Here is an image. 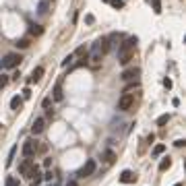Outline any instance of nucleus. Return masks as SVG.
Segmentation results:
<instances>
[{
  "instance_id": "1",
  "label": "nucleus",
  "mask_w": 186,
  "mask_h": 186,
  "mask_svg": "<svg viewBox=\"0 0 186 186\" xmlns=\"http://www.w3.org/2000/svg\"><path fill=\"white\" fill-rule=\"evenodd\" d=\"M134 46H137V37H128V39H124L120 43V48H118V62L126 66L128 62L132 60V56H134Z\"/></svg>"
},
{
  "instance_id": "2",
  "label": "nucleus",
  "mask_w": 186,
  "mask_h": 186,
  "mask_svg": "<svg viewBox=\"0 0 186 186\" xmlns=\"http://www.w3.org/2000/svg\"><path fill=\"white\" fill-rule=\"evenodd\" d=\"M108 50H110V43H108V37H99V39L93 43V48H91V54H89V60L91 64H99L103 56L108 54Z\"/></svg>"
},
{
  "instance_id": "3",
  "label": "nucleus",
  "mask_w": 186,
  "mask_h": 186,
  "mask_svg": "<svg viewBox=\"0 0 186 186\" xmlns=\"http://www.w3.org/2000/svg\"><path fill=\"white\" fill-rule=\"evenodd\" d=\"M21 54H17V52H8L6 56H4V60H2V68H17L21 64Z\"/></svg>"
},
{
  "instance_id": "4",
  "label": "nucleus",
  "mask_w": 186,
  "mask_h": 186,
  "mask_svg": "<svg viewBox=\"0 0 186 186\" xmlns=\"http://www.w3.org/2000/svg\"><path fill=\"white\" fill-rule=\"evenodd\" d=\"M132 105H134V95H132V93H122V97L118 99V110L128 112Z\"/></svg>"
},
{
  "instance_id": "5",
  "label": "nucleus",
  "mask_w": 186,
  "mask_h": 186,
  "mask_svg": "<svg viewBox=\"0 0 186 186\" xmlns=\"http://www.w3.org/2000/svg\"><path fill=\"white\" fill-rule=\"evenodd\" d=\"M95 161H93V159H87V161H85V165H83L81 170H79V172H76V178H87V176H91V174L95 172Z\"/></svg>"
},
{
  "instance_id": "6",
  "label": "nucleus",
  "mask_w": 186,
  "mask_h": 186,
  "mask_svg": "<svg viewBox=\"0 0 186 186\" xmlns=\"http://www.w3.org/2000/svg\"><path fill=\"white\" fill-rule=\"evenodd\" d=\"M35 151H37V141H35V138H27V141L23 143V155H25V157H33Z\"/></svg>"
},
{
  "instance_id": "7",
  "label": "nucleus",
  "mask_w": 186,
  "mask_h": 186,
  "mask_svg": "<svg viewBox=\"0 0 186 186\" xmlns=\"http://www.w3.org/2000/svg\"><path fill=\"white\" fill-rule=\"evenodd\" d=\"M33 167H35V163L31 161V159H25V161H21V165H19V172H21V176H25V178H31V172H33Z\"/></svg>"
},
{
  "instance_id": "8",
  "label": "nucleus",
  "mask_w": 186,
  "mask_h": 186,
  "mask_svg": "<svg viewBox=\"0 0 186 186\" xmlns=\"http://www.w3.org/2000/svg\"><path fill=\"white\" fill-rule=\"evenodd\" d=\"M138 75H141V70L138 68H126V70H122L120 79H122V81H134Z\"/></svg>"
},
{
  "instance_id": "9",
  "label": "nucleus",
  "mask_w": 186,
  "mask_h": 186,
  "mask_svg": "<svg viewBox=\"0 0 186 186\" xmlns=\"http://www.w3.org/2000/svg\"><path fill=\"white\" fill-rule=\"evenodd\" d=\"M120 182H122V184H132V182H137V174L130 172V170H124V172L120 174Z\"/></svg>"
},
{
  "instance_id": "10",
  "label": "nucleus",
  "mask_w": 186,
  "mask_h": 186,
  "mask_svg": "<svg viewBox=\"0 0 186 186\" xmlns=\"http://www.w3.org/2000/svg\"><path fill=\"white\" fill-rule=\"evenodd\" d=\"M43 128H46V120H43V118H35L33 126H31V132H33V134H41Z\"/></svg>"
},
{
  "instance_id": "11",
  "label": "nucleus",
  "mask_w": 186,
  "mask_h": 186,
  "mask_svg": "<svg viewBox=\"0 0 186 186\" xmlns=\"http://www.w3.org/2000/svg\"><path fill=\"white\" fill-rule=\"evenodd\" d=\"M50 8H52V0H39L37 2V13L39 14H48Z\"/></svg>"
},
{
  "instance_id": "12",
  "label": "nucleus",
  "mask_w": 186,
  "mask_h": 186,
  "mask_svg": "<svg viewBox=\"0 0 186 186\" xmlns=\"http://www.w3.org/2000/svg\"><path fill=\"white\" fill-rule=\"evenodd\" d=\"M41 76H43V66H35L33 68V72H31V79H29V81L31 83H37V81H41Z\"/></svg>"
},
{
  "instance_id": "13",
  "label": "nucleus",
  "mask_w": 186,
  "mask_h": 186,
  "mask_svg": "<svg viewBox=\"0 0 186 186\" xmlns=\"http://www.w3.org/2000/svg\"><path fill=\"white\" fill-rule=\"evenodd\" d=\"M21 108H23V97H19V95H14L13 99H10V110H14V112H19Z\"/></svg>"
},
{
  "instance_id": "14",
  "label": "nucleus",
  "mask_w": 186,
  "mask_h": 186,
  "mask_svg": "<svg viewBox=\"0 0 186 186\" xmlns=\"http://www.w3.org/2000/svg\"><path fill=\"white\" fill-rule=\"evenodd\" d=\"M54 99H56V101H62V99H64V93H62V83H56V85H54Z\"/></svg>"
},
{
  "instance_id": "15",
  "label": "nucleus",
  "mask_w": 186,
  "mask_h": 186,
  "mask_svg": "<svg viewBox=\"0 0 186 186\" xmlns=\"http://www.w3.org/2000/svg\"><path fill=\"white\" fill-rule=\"evenodd\" d=\"M103 159H105V163H114V159H116V153L114 151H103Z\"/></svg>"
},
{
  "instance_id": "16",
  "label": "nucleus",
  "mask_w": 186,
  "mask_h": 186,
  "mask_svg": "<svg viewBox=\"0 0 186 186\" xmlns=\"http://www.w3.org/2000/svg\"><path fill=\"white\" fill-rule=\"evenodd\" d=\"M17 48H21V50H25V48H29L31 46V41L27 39V37H23V39H17V43H14Z\"/></svg>"
},
{
  "instance_id": "17",
  "label": "nucleus",
  "mask_w": 186,
  "mask_h": 186,
  "mask_svg": "<svg viewBox=\"0 0 186 186\" xmlns=\"http://www.w3.org/2000/svg\"><path fill=\"white\" fill-rule=\"evenodd\" d=\"M170 165H172V159H167V157H165L163 161L159 163V170H161V172H165V170H170Z\"/></svg>"
},
{
  "instance_id": "18",
  "label": "nucleus",
  "mask_w": 186,
  "mask_h": 186,
  "mask_svg": "<svg viewBox=\"0 0 186 186\" xmlns=\"http://www.w3.org/2000/svg\"><path fill=\"white\" fill-rule=\"evenodd\" d=\"M29 33H31V35H39V33H41V27L31 23V25H29Z\"/></svg>"
},
{
  "instance_id": "19",
  "label": "nucleus",
  "mask_w": 186,
  "mask_h": 186,
  "mask_svg": "<svg viewBox=\"0 0 186 186\" xmlns=\"http://www.w3.org/2000/svg\"><path fill=\"white\" fill-rule=\"evenodd\" d=\"M165 151V145H155V149H153V157H157L161 153Z\"/></svg>"
},
{
  "instance_id": "20",
  "label": "nucleus",
  "mask_w": 186,
  "mask_h": 186,
  "mask_svg": "<svg viewBox=\"0 0 186 186\" xmlns=\"http://www.w3.org/2000/svg\"><path fill=\"white\" fill-rule=\"evenodd\" d=\"M4 186H19V180L14 178V176H8L6 182H4Z\"/></svg>"
},
{
  "instance_id": "21",
  "label": "nucleus",
  "mask_w": 186,
  "mask_h": 186,
  "mask_svg": "<svg viewBox=\"0 0 186 186\" xmlns=\"http://www.w3.org/2000/svg\"><path fill=\"white\" fill-rule=\"evenodd\" d=\"M167 120H170V114H163V116L157 118V126H163V124H167Z\"/></svg>"
},
{
  "instance_id": "22",
  "label": "nucleus",
  "mask_w": 186,
  "mask_h": 186,
  "mask_svg": "<svg viewBox=\"0 0 186 186\" xmlns=\"http://www.w3.org/2000/svg\"><path fill=\"white\" fill-rule=\"evenodd\" d=\"M14 153H17V145H14L13 149H10V153H8V159H6V165L13 163V159H14Z\"/></svg>"
},
{
  "instance_id": "23",
  "label": "nucleus",
  "mask_w": 186,
  "mask_h": 186,
  "mask_svg": "<svg viewBox=\"0 0 186 186\" xmlns=\"http://www.w3.org/2000/svg\"><path fill=\"white\" fill-rule=\"evenodd\" d=\"M8 85V76L6 75H0V89H4Z\"/></svg>"
},
{
  "instance_id": "24",
  "label": "nucleus",
  "mask_w": 186,
  "mask_h": 186,
  "mask_svg": "<svg viewBox=\"0 0 186 186\" xmlns=\"http://www.w3.org/2000/svg\"><path fill=\"white\" fill-rule=\"evenodd\" d=\"M151 2H153V10H155V13H161V2H159V0H151Z\"/></svg>"
},
{
  "instance_id": "25",
  "label": "nucleus",
  "mask_w": 186,
  "mask_h": 186,
  "mask_svg": "<svg viewBox=\"0 0 186 186\" xmlns=\"http://www.w3.org/2000/svg\"><path fill=\"white\" fill-rule=\"evenodd\" d=\"M110 4L114 8H122L124 6V0H110Z\"/></svg>"
},
{
  "instance_id": "26",
  "label": "nucleus",
  "mask_w": 186,
  "mask_h": 186,
  "mask_svg": "<svg viewBox=\"0 0 186 186\" xmlns=\"http://www.w3.org/2000/svg\"><path fill=\"white\" fill-rule=\"evenodd\" d=\"M29 97H31V89L25 87V89H23V99H29Z\"/></svg>"
},
{
  "instance_id": "27",
  "label": "nucleus",
  "mask_w": 186,
  "mask_h": 186,
  "mask_svg": "<svg viewBox=\"0 0 186 186\" xmlns=\"http://www.w3.org/2000/svg\"><path fill=\"white\" fill-rule=\"evenodd\" d=\"M70 60H72V54H68L66 58H64V60H62V66H68V64H70Z\"/></svg>"
},
{
  "instance_id": "28",
  "label": "nucleus",
  "mask_w": 186,
  "mask_h": 186,
  "mask_svg": "<svg viewBox=\"0 0 186 186\" xmlns=\"http://www.w3.org/2000/svg\"><path fill=\"white\" fill-rule=\"evenodd\" d=\"M50 103H52V99H50V97H46V99H43V108H48Z\"/></svg>"
},
{
  "instance_id": "29",
  "label": "nucleus",
  "mask_w": 186,
  "mask_h": 186,
  "mask_svg": "<svg viewBox=\"0 0 186 186\" xmlns=\"http://www.w3.org/2000/svg\"><path fill=\"white\" fill-rule=\"evenodd\" d=\"M174 145H176V147H184V141H182V138H178V141H176Z\"/></svg>"
},
{
  "instance_id": "30",
  "label": "nucleus",
  "mask_w": 186,
  "mask_h": 186,
  "mask_svg": "<svg viewBox=\"0 0 186 186\" xmlns=\"http://www.w3.org/2000/svg\"><path fill=\"white\" fill-rule=\"evenodd\" d=\"M66 186H76V182H75V180H68V182H66Z\"/></svg>"
},
{
  "instance_id": "31",
  "label": "nucleus",
  "mask_w": 186,
  "mask_h": 186,
  "mask_svg": "<svg viewBox=\"0 0 186 186\" xmlns=\"http://www.w3.org/2000/svg\"><path fill=\"white\" fill-rule=\"evenodd\" d=\"M174 186H182V184H174Z\"/></svg>"
},
{
  "instance_id": "32",
  "label": "nucleus",
  "mask_w": 186,
  "mask_h": 186,
  "mask_svg": "<svg viewBox=\"0 0 186 186\" xmlns=\"http://www.w3.org/2000/svg\"><path fill=\"white\" fill-rule=\"evenodd\" d=\"M103 2H110V0H103Z\"/></svg>"
},
{
  "instance_id": "33",
  "label": "nucleus",
  "mask_w": 186,
  "mask_h": 186,
  "mask_svg": "<svg viewBox=\"0 0 186 186\" xmlns=\"http://www.w3.org/2000/svg\"><path fill=\"white\" fill-rule=\"evenodd\" d=\"M0 130H2V124H0Z\"/></svg>"
}]
</instances>
